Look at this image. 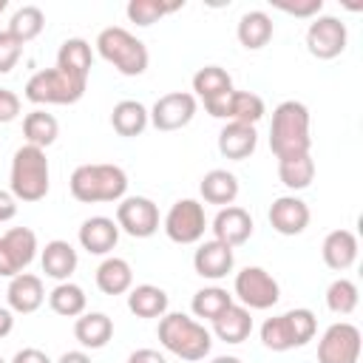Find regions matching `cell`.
<instances>
[{
    "label": "cell",
    "instance_id": "2e32d148",
    "mask_svg": "<svg viewBox=\"0 0 363 363\" xmlns=\"http://www.w3.org/2000/svg\"><path fill=\"white\" fill-rule=\"evenodd\" d=\"M6 298H9V309L11 312H20V315H31L43 306L45 301V289H43V281L31 272H20L11 278L9 289H6Z\"/></svg>",
    "mask_w": 363,
    "mask_h": 363
},
{
    "label": "cell",
    "instance_id": "f5cc1de1",
    "mask_svg": "<svg viewBox=\"0 0 363 363\" xmlns=\"http://www.w3.org/2000/svg\"><path fill=\"white\" fill-rule=\"evenodd\" d=\"M3 9H6V0H0V14H3Z\"/></svg>",
    "mask_w": 363,
    "mask_h": 363
},
{
    "label": "cell",
    "instance_id": "bcb514c9",
    "mask_svg": "<svg viewBox=\"0 0 363 363\" xmlns=\"http://www.w3.org/2000/svg\"><path fill=\"white\" fill-rule=\"evenodd\" d=\"M0 275H3V278H14V275H20V269H17L14 258H11V252L6 250L3 238H0Z\"/></svg>",
    "mask_w": 363,
    "mask_h": 363
},
{
    "label": "cell",
    "instance_id": "db71d44e",
    "mask_svg": "<svg viewBox=\"0 0 363 363\" xmlns=\"http://www.w3.org/2000/svg\"><path fill=\"white\" fill-rule=\"evenodd\" d=\"M0 363H6V360H3V357H0Z\"/></svg>",
    "mask_w": 363,
    "mask_h": 363
},
{
    "label": "cell",
    "instance_id": "cb8c5ba5",
    "mask_svg": "<svg viewBox=\"0 0 363 363\" xmlns=\"http://www.w3.org/2000/svg\"><path fill=\"white\" fill-rule=\"evenodd\" d=\"M272 17L267 14V11H247V14H241V20H238V28H235V34H238V43L244 45V48H250V51H258V48H264L269 40H272Z\"/></svg>",
    "mask_w": 363,
    "mask_h": 363
},
{
    "label": "cell",
    "instance_id": "f6af8a7d",
    "mask_svg": "<svg viewBox=\"0 0 363 363\" xmlns=\"http://www.w3.org/2000/svg\"><path fill=\"white\" fill-rule=\"evenodd\" d=\"M11 363H51V357H48L45 352L28 346V349H20V352L11 357Z\"/></svg>",
    "mask_w": 363,
    "mask_h": 363
},
{
    "label": "cell",
    "instance_id": "603a6c76",
    "mask_svg": "<svg viewBox=\"0 0 363 363\" xmlns=\"http://www.w3.org/2000/svg\"><path fill=\"white\" fill-rule=\"evenodd\" d=\"M77 250L68 244V241H62V238H54V241H48L45 244V250H43V255H40V264H43V272L48 275V278H54V281H68L71 278V272L77 269Z\"/></svg>",
    "mask_w": 363,
    "mask_h": 363
},
{
    "label": "cell",
    "instance_id": "83f0119b",
    "mask_svg": "<svg viewBox=\"0 0 363 363\" xmlns=\"http://www.w3.org/2000/svg\"><path fill=\"white\" fill-rule=\"evenodd\" d=\"M199 193H201V199L207 204H221V207L224 204H233L235 196H238V179L230 170L216 167V170L204 173L201 184H199Z\"/></svg>",
    "mask_w": 363,
    "mask_h": 363
},
{
    "label": "cell",
    "instance_id": "ac0fdd59",
    "mask_svg": "<svg viewBox=\"0 0 363 363\" xmlns=\"http://www.w3.org/2000/svg\"><path fill=\"white\" fill-rule=\"evenodd\" d=\"M357 235L352 230H332L326 238H323V264L335 272H343L349 269L354 261H357Z\"/></svg>",
    "mask_w": 363,
    "mask_h": 363
},
{
    "label": "cell",
    "instance_id": "4316f807",
    "mask_svg": "<svg viewBox=\"0 0 363 363\" xmlns=\"http://www.w3.org/2000/svg\"><path fill=\"white\" fill-rule=\"evenodd\" d=\"M147 122H150V113L136 99H122L111 111V125L119 136H139L147 128Z\"/></svg>",
    "mask_w": 363,
    "mask_h": 363
},
{
    "label": "cell",
    "instance_id": "7bdbcfd3",
    "mask_svg": "<svg viewBox=\"0 0 363 363\" xmlns=\"http://www.w3.org/2000/svg\"><path fill=\"white\" fill-rule=\"evenodd\" d=\"M281 11L286 14H295V17H312V14H320L323 9V0H306V3H275Z\"/></svg>",
    "mask_w": 363,
    "mask_h": 363
},
{
    "label": "cell",
    "instance_id": "f1b7e54d",
    "mask_svg": "<svg viewBox=\"0 0 363 363\" xmlns=\"http://www.w3.org/2000/svg\"><path fill=\"white\" fill-rule=\"evenodd\" d=\"M193 91H196V96L201 102L224 96V94L233 91V77L218 65H204V68H199L193 74Z\"/></svg>",
    "mask_w": 363,
    "mask_h": 363
},
{
    "label": "cell",
    "instance_id": "7402d4cb",
    "mask_svg": "<svg viewBox=\"0 0 363 363\" xmlns=\"http://www.w3.org/2000/svg\"><path fill=\"white\" fill-rule=\"evenodd\" d=\"M91 65H94V51H91V43L82 40V37H71L60 45L57 51V68L77 77V79H88L91 74Z\"/></svg>",
    "mask_w": 363,
    "mask_h": 363
},
{
    "label": "cell",
    "instance_id": "e0dca14e",
    "mask_svg": "<svg viewBox=\"0 0 363 363\" xmlns=\"http://www.w3.org/2000/svg\"><path fill=\"white\" fill-rule=\"evenodd\" d=\"M116 241H119V227L108 216L85 218L82 227H79V244L91 255H108L116 247Z\"/></svg>",
    "mask_w": 363,
    "mask_h": 363
},
{
    "label": "cell",
    "instance_id": "ee69618b",
    "mask_svg": "<svg viewBox=\"0 0 363 363\" xmlns=\"http://www.w3.org/2000/svg\"><path fill=\"white\" fill-rule=\"evenodd\" d=\"M230 94H233V91H230ZM230 94L216 96V99H207V102H204L207 113L216 116V119H227V111H230Z\"/></svg>",
    "mask_w": 363,
    "mask_h": 363
},
{
    "label": "cell",
    "instance_id": "681fc988",
    "mask_svg": "<svg viewBox=\"0 0 363 363\" xmlns=\"http://www.w3.org/2000/svg\"><path fill=\"white\" fill-rule=\"evenodd\" d=\"M11 329H14V315L9 306H0V340L6 335H11Z\"/></svg>",
    "mask_w": 363,
    "mask_h": 363
},
{
    "label": "cell",
    "instance_id": "b9f144b4",
    "mask_svg": "<svg viewBox=\"0 0 363 363\" xmlns=\"http://www.w3.org/2000/svg\"><path fill=\"white\" fill-rule=\"evenodd\" d=\"M20 116V96L9 88H0V125L14 122Z\"/></svg>",
    "mask_w": 363,
    "mask_h": 363
},
{
    "label": "cell",
    "instance_id": "74e56055",
    "mask_svg": "<svg viewBox=\"0 0 363 363\" xmlns=\"http://www.w3.org/2000/svg\"><path fill=\"white\" fill-rule=\"evenodd\" d=\"M357 301H360V292H357V284L349 281V278H337L329 284L326 289V306L335 312V315H352L357 309Z\"/></svg>",
    "mask_w": 363,
    "mask_h": 363
},
{
    "label": "cell",
    "instance_id": "c3c4849f",
    "mask_svg": "<svg viewBox=\"0 0 363 363\" xmlns=\"http://www.w3.org/2000/svg\"><path fill=\"white\" fill-rule=\"evenodd\" d=\"M14 216H17V201H14V196L6 193V190H0V224H3V221H11Z\"/></svg>",
    "mask_w": 363,
    "mask_h": 363
},
{
    "label": "cell",
    "instance_id": "ba28073f",
    "mask_svg": "<svg viewBox=\"0 0 363 363\" xmlns=\"http://www.w3.org/2000/svg\"><path fill=\"white\" fill-rule=\"evenodd\" d=\"M346 23L332 14H318L306 28V48L318 60H335L346 51Z\"/></svg>",
    "mask_w": 363,
    "mask_h": 363
},
{
    "label": "cell",
    "instance_id": "9a60e30c",
    "mask_svg": "<svg viewBox=\"0 0 363 363\" xmlns=\"http://www.w3.org/2000/svg\"><path fill=\"white\" fill-rule=\"evenodd\" d=\"M233 264H235L233 250H230L227 244L216 241V238L199 244V250H196V255H193L196 272H199L201 278H210V281H218V278L230 275V272H233Z\"/></svg>",
    "mask_w": 363,
    "mask_h": 363
},
{
    "label": "cell",
    "instance_id": "e575fe53",
    "mask_svg": "<svg viewBox=\"0 0 363 363\" xmlns=\"http://www.w3.org/2000/svg\"><path fill=\"white\" fill-rule=\"evenodd\" d=\"M264 113H267V108H264V99L258 94H252V91H233L230 94V111H227L230 122L255 125Z\"/></svg>",
    "mask_w": 363,
    "mask_h": 363
},
{
    "label": "cell",
    "instance_id": "7a4b0ae2",
    "mask_svg": "<svg viewBox=\"0 0 363 363\" xmlns=\"http://www.w3.org/2000/svg\"><path fill=\"white\" fill-rule=\"evenodd\" d=\"M68 190L82 204L119 201L125 199L128 176L119 164H79L68 179Z\"/></svg>",
    "mask_w": 363,
    "mask_h": 363
},
{
    "label": "cell",
    "instance_id": "f546056e",
    "mask_svg": "<svg viewBox=\"0 0 363 363\" xmlns=\"http://www.w3.org/2000/svg\"><path fill=\"white\" fill-rule=\"evenodd\" d=\"M23 136L28 139V145H34V147H48V145H54V139L60 136V125H57V119L48 113V111H31V113H26V119H23Z\"/></svg>",
    "mask_w": 363,
    "mask_h": 363
},
{
    "label": "cell",
    "instance_id": "8d00e7d4",
    "mask_svg": "<svg viewBox=\"0 0 363 363\" xmlns=\"http://www.w3.org/2000/svg\"><path fill=\"white\" fill-rule=\"evenodd\" d=\"M184 3L182 0H176V3H162V0H130L128 3V20L130 23H136V26H153L159 17H164V14H173V11H179Z\"/></svg>",
    "mask_w": 363,
    "mask_h": 363
},
{
    "label": "cell",
    "instance_id": "277c9868",
    "mask_svg": "<svg viewBox=\"0 0 363 363\" xmlns=\"http://www.w3.org/2000/svg\"><path fill=\"white\" fill-rule=\"evenodd\" d=\"M96 51L105 62H111L119 74L125 77H139L147 68V48L139 37H133L128 28L122 26H111L102 28L96 37Z\"/></svg>",
    "mask_w": 363,
    "mask_h": 363
},
{
    "label": "cell",
    "instance_id": "9c48e42d",
    "mask_svg": "<svg viewBox=\"0 0 363 363\" xmlns=\"http://www.w3.org/2000/svg\"><path fill=\"white\" fill-rule=\"evenodd\" d=\"M235 295H238L241 306H247V309H269L278 303L281 289H278V281L267 269L244 267L235 275Z\"/></svg>",
    "mask_w": 363,
    "mask_h": 363
},
{
    "label": "cell",
    "instance_id": "d4e9b609",
    "mask_svg": "<svg viewBox=\"0 0 363 363\" xmlns=\"http://www.w3.org/2000/svg\"><path fill=\"white\" fill-rule=\"evenodd\" d=\"M96 286L105 295H122V292H128L133 286V269H130V264L125 258H116V255L105 258L96 267Z\"/></svg>",
    "mask_w": 363,
    "mask_h": 363
},
{
    "label": "cell",
    "instance_id": "ffe728a7",
    "mask_svg": "<svg viewBox=\"0 0 363 363\" xmlns=\"http://www.w3.org/2000/svg\"><path fill=\"white\" fill-rule=\"evenodd\" d=\"M252 332V315L247 306L230 303L216 320H213V335L224 343H244Z\"/></svg>",
    "mask_w": 363,
    "mask_h": 363
},
{
    "label": "cell",
    "instance_id": "f35d334b",
    "mask_svg": "<svg viewBox=\"0 0 363 363\" xmlns=\"http://www.w3.org/2000/svg\"><path fill=\"white\" fill-rule=\"evenodd\" d=\"M284 320H286V329H289V337H292L295 349L306 346L318 332V318H315L312 309H303V306L289 309V312H284Z\"/></svg>",
    "mask_w": 363,
    "mask_h": 363
},
{
    "label": "cell",
    "instance_id": "5b68a950",
    "mask_svg": "<svg viewBox=\"0 0 363 363\" xmlns=\"http://www.w3.org/2000/svg\"><path fill=\"white\" fill-rule=\"evenodd\" d=\"M11 196L20 201H40L48 193V159L43 147L23 145L11 159Z\"/></svg>",
    "mask_w": 363,
    "mask_h": 363
},
{
    "label": "cell",
    "instance_id": "7c38bea8",
    "mask_svg": "<svg viewBox=\"0 0 363 363\" xmlns=\"http://www.w3.org/2000/svg\"><path fill=\"white\" fill-rule=\"evenodd\" d=\"M147 113H150V122L156 130H179L184 125H190V119L196 116V96L187 91L164 94L153 102V108Z\"/></svg>",
    "mask_w": 363,
    "mask_h": 363
},
{
    "label": "cell",
    "instance_id": "4dcf8cb0",
    "mask_svg": "<svg viewBox=\"0 0 363 363\" xmlns=\"http://www.w3.org/2000/svg\"><path fill=\"white\" fill-rule=\"evenodd\" d=\"M85 303H88V298H85L82 286H77L71 281H62L48 292V306L62 318H79L85 312Z\"/></svg>",
    "mask_w": 363,
    "mask_h": 363
},
{
    "label": "cell",
    "instance_id": "d590c367",
    "mask_svg": "<svg viewBox=\"0 0 363 363\" xmlns=\"http://www.w3.org/2000/svg\"><path fill=\"white\" fill-rule=\"evenodd\" d=\"M233 303V295L221 286H204L193 295V315L196 318H207V320H216L227 306Z\"/></svg>",
    "mask_w": 363,
    "mask_h": 363
},
{
    "label": "cell",
    "instance_id": "1f68e13d",
    "mask_svg": "<svg viewBox=\"0 0 363 363\" xmlns=\"http://www.w3.org/2000/svg\"><path fill=\"white\" fill-rule=\"evenodd\" d=\"M43 26H45V14H43L40 6H20V9L11 14L6 31H9L20 45H26V43H31V40L43 31Z\"/></svg>",
    "mask_w": 363,
    "mask_h": 363
},
{
    "label": "cell",
    "instance_id": "4fadbf2b",
    "mask_svg": "<svg viewBox=\"0 0 363 363\" xmlns=\"http://www.w3.org/2000/svg\"><path fill=\"white\" fill-rule=\"evenodd\" d=\"M210 230H213L216 241H221V244H227L233 250V247H241L252 235V218H250V213L244 207L227 204V207H221L216 213Z\"/></svg>",
    "mask_w": 363,
    "mask_h": 363
},
{
    "label": "cell",
    "instance_id": "836d02e7",
    "mask_svg": "<svg viewBox=\"0 0 363 363\" xmlns=\"http://www.w3.org/2000/svg\"><path fill=\"white\" fill-rule=\"evenodd\" d=\"M0 238H3L6 250L11 252L17 269L23 272V269L34 261V255H37V235H34V230H28V227H11V230L3 233Z\"/></svg>",
    "mask_w": 363,
    "mask_h": 363
},
{
    "label": "cell",
    "instance_id": "d6a6232c",
    "mask_svg": "<svg viewBox=\"0 0 363 363\" xmlns=\"http://www.w3.org/2000/svg\"><path fill=\"white\" fill-rule=\"evenodd\" d=\"M278 179L289 190H306L315 179V159L309 153L295 159H278Z\"/></svg>",
    "mask_w": 363,
    "mask_h": 363
},
{
    "label": "cell",
    "instance_id": "8fae6325",
    "mask_svg": "<svg viewBox=\"0 0 363 363\" xmlns=\"http://www.w3.org/2000/svg\"><path fill=\"white\" fill-rule=\"evenodd\" d=\"M116 227L133 238H150L159 230V207L145 196H128L116 207Z\"/></svg>",
    "mask_w": 363,
    "mask_h": 363
},
{
    "label": "cell",
    "instance_id": "3957f363",
    "mask_svg": "<svg viewBox=\"0 0 363 363\" xmlns=\"http://www.w3.org/2000/svg\"><path fill=\"white\" fill-rule=\"evenodd\" d=\"M159 343L170 354L196 363V360H204V354H210L213 335L199 320L182 312H164L159 320Z\"/></svg>",
    "mask_w": 363,
    "mask_h": 363
},
{
    "label": "cell",
    "instance_id": "f907efd6",
    "mask_svg": "<svg viewBox=\"0 0 363 363\" xmlns=\"http://www.w3.org/2000/svg\"><path fill=\"white\" fill-rule=\"evenodd\" d=\"M57 363H91V357L85 352H65Z\"/></svg>",
    "mask_w": 363,
    "mask_h": 363
},
{
    "label": "cell",
    "instance_id": "52a82bcc",
    "mask_svg": "<svg viewBox=\"0 0 363 363\" xmlns=\"http://www.w3.org/2000/svg\"><path fill=\"white\" fill-rule=\"evenodd\" d=\"M207 230L204 207L196 199H179L164 216V233L176 244H196Z\"/></svg>",
    "mask_w": 363,
    "mask_h": 363
},
{
    "label": "cell",
    "instance_id": "8992f818",
    "mask_svg": "<svg viewBox=\"0 0 363 363\" xmlns=\"http://www.w3.org/2000/svg\"><path fill=\"white\" fill-rule=\"evenodd\" d=\"M85 85L88 79H77L54 65V68L37 71L26 82V99L34 105H74L82 99Z\"/></svg>",
    "mask_w": 363,
    "mask_h": 363
},
{
    "label": "cell",
    "instance_id": "816d5d0a",
    "mask_svg": "<svg viewBox=\"0 0 363 363\" xmlns=\"http://www.w3.org/2000/svg\"><path fill=\"white\" fill-rule=\"evenodd\" d=\"M210 363H241L238 357H233V354H221V357H213Z\"/></svg>",
    "mask_w": 363,
    "mask_h": 363
},
{
    "label": "cell",
    "instance_id": "5bb4252c",
    "mask_svg": "<svg viewBox=\"0 0 363 363\" xmlns=\"http://www.w3.org/2000/svg\"><path fill=\"white\" fill-rule=\"evenodd\" d=\"M269 224L281 235H301L309 224V207L298 196H281L269 204Z\"/></svg>",
    "mask_w": 363,
    "mask_h": 363
},
{
    "label": "cell",
    "instance_id": "484cf974",
    "mask_svg": "<svg viewBox=\"0 0 363 363\" xmlns=\"http://www.w3.org/2000/svg\"><path fill=\"white\" fill-rule=\"evenodd\" d=\"M128 309L136 318H162L167 312V292L153 284H139L128 289Z\"/></svg>",
    "mask_w": 363,
    "mask_h": 363
},
{
    "label": "cell",
    "instance_id": "30bf717a",
    "mask_svg": "<svg viewBox=\"0 0 363 363\" xmlns=\"http://www.w3.org/2000/svg\"><path fill=\"white\" fill-rule=\"evenodd\" d=\"M360 329L354 323H332L318 343V363H357L360 360Z\"/></svg>",
    "mask_w": 363,
    "mask_h": 363
},
{
    "label": "cell",
    "instance_id": "ab89813d",
    "mask_svg": "<svg viewBox=\"0 0 363 363\" xmlns=\"http://www.w3.org/2000/svg\"><path fill=\"white\" fill-rule=\"evenodd\" d=\"M261 343H264L267 349H272V352H289V349H295L284 315L267 318V320L261 323Z\"/></svg>",
    "mask_w": 363,
    "mask_h": 363
},
{
    "label": "cell",
    "instance_id": "7dc6e473",
    "mask_svg": "<svg viewBox=\"0 0 363 363\" xmlns=\"http://www.w3.org/2000/svg\"><path fill=\"white\" fill-rule=\"evenodd\" d=\"M128 363H167V357L162 352H156V349H136L128 357Z\"/></svg>",
    "mask_w": 363,
    "mask_h": 363
},
{
    "label": "cell",
    "instance_id": "44dd1931",
    "mask_svg": "<svg viewBox=\"0 0 363 363\" xmlns=\"http://www.w3.org/2000/svg\"><path fill=\"white\" fill-rule=\"evenodd\" d=\"M74 337L82 349H102L113 337V320L105 312H82L74 323Z\"/></svg>",
    "mask_w": 363,
    "mask_h": 363
},
{
    "label": "cell",
    "instance_id": "6da1fadb",
    "mask_svg": "<svg viewBox=\"0 0 363 363\" xmlns=\"http://www.w3.org/2000/svg\"><path fill=\"white\" fill-rule=\"evenodd\" d=\"M312 147L309 136V111L303 102L286 99L272 111L269 122V150L278 159H295L306 156Z\"/></svg>",
    "mask_w": 363,
    "mask_h": 363
},
{
    "label": "cell",
    "instance_id": "60d3db41",
    "mask_svg": "<svg viewBox=\"0 0 363 363\" xmlns=\"http://www.w3.org/2000/svg\"><path fill=\"white\" fill-rule=\"evenodd\" d=\"M20 54H23V45L9 31H0V74H9L17 65Z\"/></svg>",
    "mask_w": 363,
    "mask_h": 363
},
{
    "label": "cell",
    "instance_id": "d6986e66",
    "mask_svg": "<svg viewBox=\"0 0 363 363\" xmlns=\"http://www.w3.org/2000/svg\"><path fill=\"white\" fill-rule=\"evenodd\" d=\"M258 145V133L255 125H244V122H227L218 133V150L224 159L241 162L247 159Z\"/></svg>",
    "mask_w": 363,
    "mask_h": 363
}]
</instances>
